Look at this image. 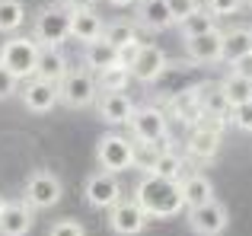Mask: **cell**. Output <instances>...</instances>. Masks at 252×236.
I'll list each match as a JSON object with an SVG mask.
<instances>
[{
	"label": "cell",
	"mask_w": 252,
	"mask_h": 236,
	"mask_svg": "<svg viewBox=\"0 0 252 236\" xmlns=\"http://www.w3.org/2000/svg\"><path fill=\"white\" fill-rule=\"evenodd\" d=\"M134 198H137V205H141L150 217H176V214L185 207L182 182L163 179V176H154V173H147L141 179Z\"/></svg>",
	"instance_id": "obj_1"
},
{
	"label": "cell",
	"mask_w": 252,
	"mask_h": 236,
	"mask_svg": "<svg viewBox=\"0 0 252 236\" xmlns=\"http://www.w3.org/2000/svg\"><path fill=\"white\" fill-rule=\"evenodd\" d=\"M38 51H42V45H38L35 38H10V42H3V48H0V64H3L13 77L29 80V77H35Z\"/></svg>",
	"instance_id": "obj_2"
},
{
	"label": "cell",
	"mask_w": 252,
	"mask_h": 236,
	"mask_svg": "<svg viewBox=\"0 0 252 236\" xmlns=\"http://www.w3.org/2000/svg\"><path fill=\"white\" fill-rule=\"evenodd\" d=\"M70 38V10L67 6H45L35 19V42L42 48H61Z\"/></svg>",
	"instance_id": "obj_3"
},
{
	"label": "cell",
	"mask_w": 252,
	"mask_h": 236,
	"mask_svg": "<svg viewBox=\"0 0 252 236\" xmlns=\"http://www.w3.org/2000/svg\"><path fill=\"white\" fill-rule=\"evenodd\" d=\"M99 93V83L93 77V70H67L61 83H58V96L64 106L70 109H86Z\"/></svg>",
	"instance_id": "obj_4"
},
{
	"label": "cell",
	"mask_w": 252,
	"mask_h": 236,
	"mask_svg": "<svg viewBox=\"0 0 252 236\" xmlns=\"http://www.w3.org/2000/svg\"><path fill=\"white\" fill-rule=\"evenodd\" d=\"M131 134H134V141H150V144H163L169 134V118L163 109L157 106H141L134 109V115H131Z\"/></svg>",
	"instance_id": "obj_5"
},
{
	"label": "cell",
	"mask_w": 252,
	"mask_h": 236,
	"mask_svg": "<svg viewBox=\"0 0 252 236\" xmlns=\"http://www.w3.org/2000/svg\"><path fill=\"white\" fill-rule=\"evenodd\" d=\"M131 153H134V144L122 134H102L96 144V160L105 173H125V169H131Z\"/></svg>",
	"instance_id": "obj_6"
},
{
	"label": "cell",
	"mask_w": 252,
	"mask_h": 236,
	"mask_svg": "<svg viewBox=\"0 0 252 236\" xmlns=\"http://www.w3.org/2000/svg\"><path fill=\"white\" fill-rule=\"evenodd\" d=\"M230 224V214L220 201H208V205H198V207H189V227L191 233L198 236H220Z\"/></svg>",
	"instance_id": "obj_7"
},
{
	"label": "cell",
	"mask_w": 252,
	"mask_h": 236,
	"mask_svg": "<svg viewBox=\"0 0 252 236\" xmlns=\"http://www.w3.org/2000/svg\"><path fill=\"white\" fill-rule=\"evenodd\" d=\"M147 220H150V214L137 205V198L134 201H118V205L109 207V227L118 236H137L147 227Z\"/></svg>",
	"instance_id": "obj_8"
},
{
	"label": "cell",
	"mask_w": 252,
	"mask_h": 236,
	"mask_svg": "<svg viewBox=\"0 0 252 236\" xmlns=\"http://www.w3.org/2000/svg\"><path fill=\"white\" fill-rule=\"evenodd\" d=\"M64 188H61V179H58L55 173H45V169H38V173L29 176V182H26V201H29L32 207H55L58 201H61Z\"/></svg>",
	"instance_id": "obj_9"
},
{
	"label": "cell",
	"mask_w": 252,
	"mask_h": 236,
	"mask_svg": "<svg viewBox=\"0 0 252 236\" xmlns=\"http://www.w3.org/2000/svg\"><path fill=\"white\" fill-rule=\"evenodd\" d=\"M83 195H86V201H90L93 207H112V205H118L122 201V185H118V179H115V173H93L90 179H86V188H83Z\"/></svg>",
	"instance_id": "obj_10"
},
{
	"label": "cell",
	"mask_w": 252,
	"mask_h": 236,
	"mask_svg": "<svg viewBox=\"0 0 252 236\" xmlns=\"http://www.w3.org/2000/svg\"><path fill=\"white\" fill-rule=\"evenodd\" d=\"M220 51H223V32L220 29L185 38V55H189L191 64H217L220 61Z\"/></svg>",
	"instance_id": "obj_11"
},
{
	"label": "cell",
	"mask_w": 252,
	"mask_h": 236,
	"mask_svg": "<svg viewBox=\"0 0 252 236\" xmlns=\"http://www.w3.org/2000/svg\"><path fill=\"white\" fill-rule=\"evenodd\" d=\"M55 102H61V96H58V83L42 80V77L26 80V87H23V106L29 109V112L45 115V112L55 109Z\"/></svg>",
	"instance_id": "obj_12"
},
{
	"label": "cell",
	"mask_w": 252,
	"mask_h": 236,
	"mask_svg": "<svg viewBox=\"0 0 252 236\" xmlns=\"http://www.w3.org/2000/svg\"><path fill=\"white\" fill-rule=\"evenodd\" d=\"M166 55H163V48H157V45H141V51H137V58L131 61V77L141 83H154L163 77V70H166Z\"/></svg>",
	"instance_id": "obj_13"
},
{
	"label": "cell",
	"mask_w": 252,
	"mask_h": 236,
	"mask_svg": "<svg viewBox=\"0 0 252 236\" xmlns=\"http://www.w3.org/2000/svg\"><path fill=\"white\" fill-rule=\"evenodd\" d=\"M35 224L29 201H6L0 211V236H26Z\"/></svg>",
	"instance_id": "obj_14"
},
{
	"label": "cell",
	"mask_w": 252,
	"mask_h": 236,
	"mask_svg": "<svg viewBox=\"0 0 252 236\" xmlns=\"http://www.w3.org/2000/svg\"><path fill=\"white\" fill-rule=\"evenodd\" d=\"M102 19L93 10H70V38H77L80 45H90L96 38H102Z\"/></svg>",
	"instance_id": "obj_15"
},
{
	"label": "cell",
	"mask_w": 252,
	"mask_h": 236,
	"mask_svg": "<svg viewBox=\"0 0 252 236\" xmlns=\"http://www.w3.org/2000/svg\"><path fill=\"white\" fill-rule=\"evenodd\" d=\"M134 102L128 99L125 93H105L102 102H99V118L105 124H128L131 115H134Z\"/></svg>",
	"instance_id": "obj_16"
},
{
	"label": "cell",
	"mask_w": 252,
	"mask_h": 236,
	"mask_svg": "<svg viewBox=\"0 0 252 236\" xmlns=\"http://www.w3.org/2000/svg\"><path fill=\"white\" fill-rule=\"evenodd\" d=\"M185 150H189L191 160H214L217 150H220V134H214V131H201V128H191L189 141H185Z\"/></svg>",
	"instance_id": "obj_17"
},
{
	"label": "cell",
	"mask_w": 252,
	"mask_h": 236,
	"mask_svg": "<svg viewBox=\"0 0 252 236\" xmlns=\"http://www.w3.org/2000/svg\"><path fill=\"white\" fill-rule=\"evenodd\" d=\"M67 58L61 55V48H42L38 51V64H35V77L51 83H61L67 77Z\"/></svg>",
	"instance_id": "obj_18"
},
{
	"label": "cell",
	"mask_w": 252,
	"mask_h": 236,
	"mask_svg": "<svg viewBox=\"0 0 252 236\" xmlns=\"http://www.w3.org/2000/svg\"><path fill=\"white\" fill-rule=\"evenodd\" d=\"M182 198H185V207L208 205V201H214V185H211L208 176L189 173V176H182Z\"/></svg>",
	"instance_id": "obj_19"
},
{
	"label": "cell",
	"mask_w": 252,
	"mask_h": 236,
	"mask_svg": "<svg viewBox=\"0 0 252 236\" xmlns=\"http://www.w3.org/2000/svg\"><path fill=\"white\" fill-rule=\"evenodd\" d=\"M137 19H141V26H147L150 32L169 29V26L176 23L166 0H141V6H137Z\"/></svg>",
	"instance_id": "obj_20"
},
{
	"label": "cell",
	"mask_w": 252,
	"mask_h": 236,
	"mask_svg": "<svg viewBox=\"0 0 252 236\" xmlns=\"http://www.w3.org/2000/svg\"><path fill=\"white\" fill-rule=\"evenodd\" d=\"M83 61H86V67H90L93 74H102V70H109V67H115V64H118V48H115V45H109L105 38H96V42L86 45Z\"/></svg>",
	"instance_id": "obj_21"
},
{
	"label": "cell",
	"mask_w": 252,
	"mask_h": 236,
	"mask_svg": "<svg viewBox=\"0 0 252 236\" xmlns=\"http://www.w3.org/2000/svg\"><path fill=\"white\" fill-rule=\"evenodd\" d=\"M169 115H176L182 124H195L198 118H201V102H198V93H195V87H189V89H182V93H176L169 99Z\"/></svg>",
	"instance_id": "obj_22"
},
{
	"label": "cell",
	"mask_w": 252,
	"mask_h": 236,
	"mask_svg": "<svg viewBox=\"0 0 252 236\" xmlns=\"http://www.w3.org/2000/svg\"><path fill=\"white\" fill-rule=\"evenodd\" d=\"M195 93H198V102H201V112L227 115L230 118V102H227V96H223L220 83H198Z\"/></svg>",
	"instance_id": "obj_23"
},
{
	"label": "cell",
	"mask_w": 252,
	"mask_h": 236,
	"mask_svg": "<svg viewBox=\"0 0 252 236\" xmlns=\"http://www.w3.org/2000/svg\"><path fill=\"white\" fill-rule=\"evenodd\" d=\"M214 13L208 10V6H198L195 13H191V16H185L182 23H176L179 26V32H182V38H191V35H201V32H211V29H217V23H214Z\"/></svg>",
	"instance_id": "obj_24"
},
{
	"label": "cell",
	"mask_w": 252,
	"mask_h": 236,
	"mask_svg": "<svg viewBox=\"0 0 252 236\" xmlns=\"http://www.w3.org/2000/svg\"><path fill=\"white\" fill-rule=\"evenodd\" d=\"M246 51H252V45H249V29H230V32H223V51H220V61L233 64L236 58H243Z\"/></svg>",
	"instance_id": "obj_25"
},
{
	"label": "cell",
	"mask_w": 252,
	"mask_h": 236,
	"mask_svg": "<svg viewBox=\"0 0 252 236\" xmlns=\"http://www.w3.org/2000/svg\"><path fill=\"white\" fill-rule=\"evenodd\" d=\"M26 23L23 0H0V35H13Z\"/></svg>",
	"instance_id": "obj_26"
},
{
	"label": "cell",
	"mask_w": 252,
	"mask_h": 236,
	"mask_svg": "<svg viewBox=\"0 0 252 236\" xmlns=\"http://www.w3.org/2000/svg\"><path fill=\"white\" fill-rule=\"evenodd\" d=\"M220 87H223V96H227L230 109H233V106H243V102L252 99V80H246V77H240V74H233V70H230V77L220 83Z\"/></svg>",
	"instance_id": "obj_27"
},
{
	"label": "cell",
	"mask_w": 252,
	"mask_h": 236,
	"mask_svg": "<svg viewBox=\"0 0 252 236\" xmlns=\"http://www.w3.org/2000/svg\"><path fill=\"white\" fill-rule=\"evenodd\" d=\"M128 80H131V67H125V64H115V67L102 70V74L96 77V83H99L102 93H125Z\"/></svg>",
	"instance_id": "obj_28"
},
{
	"label": "cell",
	"mask_w": 252,
	"mask_h": 236,
	"mask_svg": "<svg viewBox=\"0 0 252 236\" xmlns=\"http://www.w3.org/2000/svg\"><path fill=\"white\" fill-rule=\"evenodd\" d=\"M160 150H163L160 144H150V141H134V153H131V169H141V173H154Z\"/></svg>",
	"instance_id": "obj_29"
},
{
	"label": "cell",
	"mask_w": 252,
	"mask_h": 236,
	"mask_svg": "<svg viewBox=\"0 0 252 236\" xmlns=\"http://www.w3.org/2000/svg\"><path fill=\"white\" fill-rule=\"evenodd\" d=\"M182 169H185V163H182V156L176 153V150H160V156H157V166H154V176H163V179H176V182H182Z\"/></svg>",
	"instance_id": "obj_30"
},
{
	"label": "cell",
	"mask_w": 252,
	"mask_h": 236,
	"mask_svg": "<svg viewBox=\"0 0 252 236\" xmlns=\"http://www.w3.org/2000/svg\"><path fill=\"white\" fill-rule=\"evenodd\" d=\"M102 38L109 45H115V48H125V45H134V42H141L137 38V29L131 23H109L102 29Z\"/></svg>",
	"instance_id": "obj_31"
},
{
	"label": "cell",
	"mask_w": 252,
	"mask_h": 236,
	"mask_svg": "<svg viewBox=\"0 0 252 236\" xmlns=\"http://www.w3.org/2000/svg\"><path fill=\"white\" fill-rule=\"evenodd\" d=\"M230 121H233L240 131H252V99L243 102V106H233V109H230Z\"/></svg>",
	"instance_id": "obj_32"
},
{
	"label": "cell",
	"mask_w": 252,
	"mask_h": 236,
	"mask_svg": "<svg viewBox=\"0 0 252 236\" xmlns=\"http://www.w3.org/2000/svg\"><path fill=\"white\" fill-rule=\"evenodd\" d=\"M48 236H86V230H83V224H80V220L64 217V220H58V224L48 230Z\"/></svg>",
	"instance_id": "obj_33"
},
{
	"label": "cell",
	"mask_w": 252,
	"mask_h": 236,
	"mask_svg": "<svg viewBox=\"0 0 252 236\" xmlns=\"http://www.w3.org/2000/svg\"><path fill=\"white\" fill-rule=\"evenodd\" d=\"M166 3H169V13L176 23H182L185 16H191L198 10V0H166Z\"/></svg>",
	"instance_id": "obj_34"
},
{
	"label": "cell",
	"mask_w": 252,
	"mask_h": 236,
	"mask_svg": "<svg viewBox=\"0 0 252 236\" xmlns=\"http://www.w3.org/2000/svg\"><path fill=\"white\" fill-rule=\"evenodd\" d=\"M16 89H19V77H13L10 70H6L3 64H0V102L10 99V96L16 93Z\"/></svg>",
	"instance_id": "obj_35"
},
{
	"label": "cell",
	"mask_w": 252,
	"mask_h": 236,
	"mask_svg": "<svg viewBox=\"0 0 252 236\" xmlns=\"http://www.w3.org/2000/svg\"><path fill=\"white\" fill-rule=\"evenodd\" d=\"M243 0H208V10L214 13V16H233V13H240Z\"/></svg>",
	"instance_id": "obj_36"
},
{
	"label": "cell",
	"mask_w": 252,
	"mask_h": 236,
	"mask_svg": "<svg viewBox=\"0 0 252 236\" xmlns=\"http://www.w3.org/2000/svg\"><path fill=\"white\" fill-rule=\"evenodd\" d=\"M230 67H233V74H240V77H246V80H252V51H246L243 58H236Z\"/></svg>",
	"instance_id": "obj_37"
},
{
	"label": "cell",
	"mask_w": 252,
	"mask_h": 236,
	"mask_svg": "<svg viewBox=\"0 0 252 236\" xmlns=\"http://www.w3.org/2000/svg\"><path fill=\"white\" fill-rule=\"evenodd\" d=\"M93 3H96V0H64L67 10H93Z\"/></svg>",
	"instance_id": "obj_38"
},
{
	"label": "cell",
	"mask_w": 252,
	"mask_h": 236,
	"mask_svg": "<svg viewBox=\"0 0 252 236\" xmlns=\"http://www.w3.org/2000/svg\"><path fill=\"white\" fill-rule=\"evenodd\" d=\"M112 6H131V3H137V0H109Z\"/></svg>",
	"instance_id": "obj_39"
},
{
	"label": "cell",
	"mask_w": 252,
	"mask_h": 236,
	"mask_svg": "<svg viewBox=\"0 0 252 236\" xmlns=\"http://www.w3.org/2000/svg\"><path fill=\"white\" fill-rule=\"evenodd\" d=\"M3 205H6V201H3V198H0V211H3Z\"/></svg>",
	"instance_id": "obj_40"
},
{
	"label": "cell",
	"mask_w": 252,
	"mask_h": 236,
	"mask_svg": "<svg viewBox=\"0 0 252 236\" xmlns=\"http://www.w3.org/2000/svg\"><path fill=\"white\" fill-rule=\"evenodd\" d=\"M249 45H252V29H249Z\"/></svg>",
	"instance_id": "obj_41"
},
{
	"label": "cell",
	"mask_w": 252,
	"mask_h": 236,
	"mask_svg": "<svg viewBox=\"0 0 252 236\" xmlns=\"http://www.w3.org/2000/svg\"><path fill=\"white\" fill-rule=\"evenodd\" d=\"M243 3H249V6H252V0H243Z\"/></svg>",
	"instance_id": "obj_42"
}]
</instances>
